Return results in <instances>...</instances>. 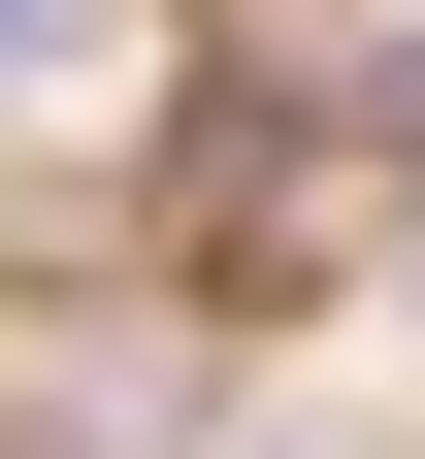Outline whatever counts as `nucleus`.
<instances>
[{
	"label": "nucleus",
	"mask_w": 425,
	"mask_h": 459,
	"mask_svg": "<svg viewBox=\"0 0 425 459\" xmlns=\"http://www.w3.org/2000/svg\"><path fill=\"white\" fill-rule=\"evenodd\" d=\"M197 0H0V132H66V99H132Z\"/></svg>",
	"instance_id": "f257e3e1"
}]
</instances>
